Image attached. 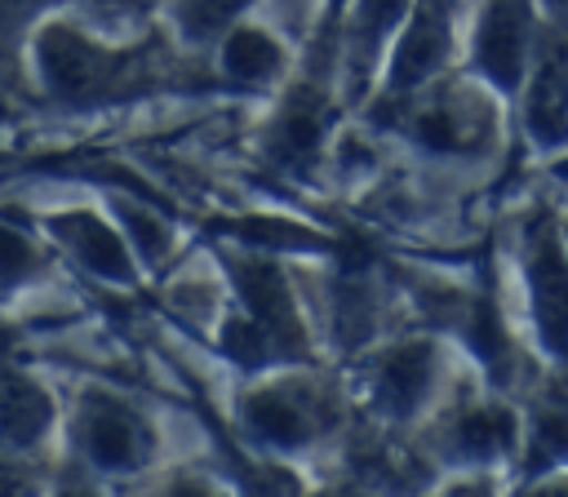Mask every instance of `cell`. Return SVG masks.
Segmentation results:
<instances>
[{
  "instance_id": "1",
  "label": "cell",
  "mask_w": 568,
  "mask_h": 497,
  "mask_svg": "<svg viewBox=\"0 0 568 497\" xmlns=\"http://www.w3.org/2000/svg\"><path fill=\"white\" fill-rule=\"evenodd\" d=\"M36 58L49 93L62 102H106L160 80V62L151 53H115L71 27H49L36 44Z\"/></svg>"
},
{
  "instance_id": "2",
  "label": "cell",
  "mask_w": 568,
  "mask_h": 497,
  "mask_svg": "<svg viewBox=\"0 0 568 497\" xmlns=\"http://www.w3.org/2000/svg\"><path fill=\"white\" fill-rule=\"evenodd\" d=\"M75 444L98 470H138L151 457L146 422L106 390L84 395L80 417H75Z\"/></svg>"
},
{
  "instance_id": "3",
  "label": "cell",
  "mask_w": 568,
  "mask_h": 497,
  "mask_svg": "<svg viewBox=\"0 0 568 497\" xmlns=\"http://www.w3.org/2000/svg\"><path fill=\"white\" fill-rule=\"evenodd\" d=\"M231 275H235V293L244 302V315L266 333L275 359H293L306 351V337H302V320H297V302H293V288L284 284L280 266L266 262V257H235L231 262Z\"/></svg>"
},
{
  "instance_id": "4",
  "label": "cell",
  "mask_w": 568,
  "mask_h": 497,
  "mask_svg": "<svg viewBox=\"0 0 568 497\" xmlns=\"http://www.w3.org/2000/svg\"><path fill=\"white\" fill-rule=\"evenodd\" d=\"M532 40V0H488L479 31H475V62L479 71L510 89L524 75V53Z\"/></svg>"
},
{
  "instance_id": "5",
  "label": "cell",
  "mask_w": 568,
  "mask_h": 497,
  "mask_svg": "<svg viewBox=\"0 0 568 497\" xmlns=\"http://www.w3.org/2000/svg\"><path fill=\"white\" fill-rule=\"evenodd\" d=\"M444 58H448V0H417L395 49L390 89L395 93L417 89L426 75L439 71Z\"/></svg>"
},
{
  "instance_id": "6",
  "label": "cell",
  "mask_w": 568,
  "mask_h": 497,
  "mask_svg": "<svg viewBox=\"0 0 568 497\" xmlns=\"http://www.w3.org/2000/svg\"><path fill=\"white\" fill-rule=\"evenodd\" d=\"M244 422L253 426L257 439L275 448H297L320 426V404L315 395H302L297 386H262L244 399Z\"/></svg>"
},
{
  "instance_id": "7",
  "label": "cell",
  "mask_w": 568,
  "mask_h": 497,
  "mask_svg": "<svg viewBox=\"0 0 568 497\" xmlns=\"http://www.w3.org/2000/svg\"><path fill=\"white\" fill-rule=\"evenodd\" d=\"M528 280H532V311L555 351H568V257L550 231L532 235L528 253Z\"/></svg>"
},
{
  "instance_id": "8",
  "label": "cell",
  "mask_w": 568,
  "mask_h": 497,
  "mask_svg": "<svg viewBox=\"0 0 568 497\" xmlns=\"http://www.w3.org/2000/svg\"><path fill=\"white\" fill-rule=\"evenodd\" d=\"M528 133L541 146L568 142V40L555 36L541 49L532 89H528Z\"/></svg>"
},
{
  "instance_id": "9",
  "label": "cell",
  "mask_w": 568,
  "mask_h": 497,
  "mask_svg": "<svg viewBox=\"0 0 568 497\" xmlns=\"http://www.w3.org/2000/svg\"><path fill=\"white\" fill-rule=\"evenodd\" d=\"M413 133L435 151H479L493 133L488 106L470 93H444L413 115Z\"/></svg>"
},
{
  "instance_id": "10",
  "label": "cell",
  "mask_w": 568,
  "mask_h": 497,
  "mask_svg": "<svg viewBox=\"0 0 568 497\" xmlns=\"http://www.w3.org/2000/svg\"><path fill=\"white\" fill-rule=\"evenodd\" d=\"M430 382H435V351L426 342H404V346H395V351H386L377 359V368H373V399L386 413L404 417V413H413L426 399Z\"/></svg>"
},
{
  "instance_id": "11",
  "label": "cell",
  "mask_w": 568,
  "mask_h": 497,
  "mask_svg": "<svg viewBox=\"0 0 568 497\" xmlns=\"http://www.w3.org/2000/svg\"><path fill=\"white\" fill-rule=\"evenodd\" d=\"M328 120H333V111H328V98L320 93V89H297L288 102H284V111L275 115V124H271V155L280 160V164H293V169H302L315 151H320V142H324V133H328Z\"/></svg>"
},
{
  "instance_id": "12",
  "label": "cell",
  "mask_w": 568,
  "mask_h": 497,
  "mask_svg": "<svg viewBox=\"0 0 568 497\" xmlns=\"http://www.w3.org/2000/svg\"><path fill=\"white\" fill-rule=\"evenodd\" d=\"M53 235L62 240V248H67L80 266H89V271L102 275V280L124 284V280L133 275L129 244H124L102 217H93V213H67V217H58V222H53Z\"/></svg>"
},
{
  "instance_id": "13",
  "label": "cell",
  "mask_w": 568,
  "mask_h": 497,
  "mask_svg": "<svg viewBox=\"0 0 568 497\" xmlns=\"http://www.w3.org/2000/svg\"><path fill=\"white\" fill-rule=\"evenodd\" d=\"M53 422L49 395L22 377L18 368H0V439L13 448H31Z\"/></svg>"
},
{
  "instance_id": "14",
  "label": "cell",
  "mask_w": 568,
  "mask_h": 497,
  "mask_svg": "<svg viewBox=\"0 0 568 497\" xmlns=\"http://www.w3.org/2000/svg\"><path fill=\"white\" fill-rule=\"evenodd\" d=\"M448 444H453V453H462L470 462L501 457L515 444V417L506 408H497V404H475V408H466V413L453 417Z\"/></svg>"
},
{
  "instance_id": "15",
  "label": "cell",
  "mask_w": 568,
  "mask_h": 497,
  "mask_svg": "<svg viewBox=\"0 0 568 497\" xmlns=\"http://www.w3.org/2000/svg\"><path fill=\"white\" fill-rule=\"evenodd\" d=\"M222 67L240 84H266L284 71V49L275 36H266L257 27H235L222 44Z\"/></svg>"
},
{
  "instance_id": "16",
  "label": "cell",
  "mask_w": 568,
  "mask_h": 497,
  "mask_svg": "<svg viewBox=\"0 0 568 497\" xmlns=\"http://www.w3.org/2000/svg\"><path fill=\"white\" fill-rule=\"evenodd\" d=\"M408 13V0H359L355 9V27H351V44H355V67L364 71L373 49L382 44V36L390 27H399V18Z\"/></svg>"
},
{
  "instance_id": "17",
  "label": "cell",
  "mask_w": 568,
  "mask_h": 497,
  "mask_svg": "<svg viewBox=\"0 0 568 497\" xmlns=\"http://www.w3.org/2000/svg\"><path fill=\"white\" fill-rule=\"evenodd\" d=\"M555 462H568V408L550 404L528 426V470H546Z\"/></svg>"
},
{
  "instance_id": "18",
  "label": "cell",
  "mask_w": 568,
  "mask_h": 497,
  "mask_svg": "<svg viewBox=\"0 0 568 497\" xmlns=\"http://www.w3.org/2000/svg\"><path fill=\"white\" fill-rule=\"evenodd\" d=\"M244 0H173V18L191 40H204L213 31H222Z\"/></svg>"
},
{
  "instance_id": "19",
  "label": "cell",
  "mask_w": 568,
  "mask_h": 497,
  "mask_svg": "<svg viewBox=\"0 0 568 497\" xmlns=\"http://www.w3.org/2000/svg\"><path fill=\"white\" fill-rule=\"evenodd\" d=\"M40 266V248L18 231V226H4L0 222V280L13 284L22 275H31Z\"/></svg>"
},
{
  "instance_id": "20",
  "label": "cell",
  "mask_w": 568,
  "mask_h": 497,
  "mask_svg": "<svg viewBox=\"0 0 568 497\" xmlns=\"http://www.w3.org/2000/svg\"><path fill=\"white\" fill-rule=\"evenodd\" d=\"M124 226H129V248H138V253H146V257L164 253L169 231H164V222H160V213H155V209L124 204Z\"/></svg>"
},
{
  "instance_id": "21",
  "label": "cell",
  "mask_w": 568,
  "mask_h": 497,
  "mask_svg": "<svg viewBox=\"0 0 568 497\" xmlns=\"http://www.w3.org/2000/svg\"><path fill=\"white\" fill-rule=\"evenodd\" d=\"M40 9H44V0H0V44L13 40Z\"/></svg>"
},
{
  "instance_id": "22",
  "label": "cell",
  "mask_w": 568,
  "mask_h": 497,
  "mask_svg": "<svg viewBox=\"0 0 568 497\" xmlns=\"http://www.w3.org/2000/svg\"><path fill=\"white\" fill-rule=\"evenodd\" d=\"M0 497H31V475L0 462Z\"/></svg>"
},
{
  "instance_id": "23",
  "label": "cell",
  "mask_w": 568,
  "mask_h": 497,
  "mask_svg": "<svg viewBox=\"0 0 568 497\" xmlns=\"http://www.w3.org/2000/svg\"><path fill=\"white\" fill-rule=\"evenodd\" d=\"M164 497H217V493L209 484H200V479H173L164 488Z\"/></svg>"
},
{
  "instance_id": "24",
  "label": "cell",
  "mask_w": 568,
  "mask_h": 497,
  "mask_svg": "<svg viewBox=\"0 0 568 497\" xmlns=\"http://www.w3.org/2000/svg\"><path fill=\"white\" fill-rule=\"evenodd\" d=\"M528 497H568V484H546V488H537V493H528Z\"/></svg>"
},
{
  "instance_id": "25",
  "label": "cell",
  "mask_w": 568,
  "mask_h": 497,
  "mask_svg": "<svg viewBox=\"0 0 568 497\" xmlns=\"http://www.w3.org/2000/svg\"><path fill=\"white\" fill-rule=\"evenodd\" d=\"M448 497H488V493H484V488H453Z\"/></svg>"
},
{
  "instance_id": "26",
  "label": "cell",
  "mask_w": 568,
  "mask_h": 497,
  "mask_svg": "<svg viewBox=\"0 0 568 497\" xmlns=\"http://www.w3.org/2000/svg\"><path fill=\"white\" fill-rule=\"evenodd\" d=\"M62 497H93V493H80V488H67Z\"/></svg>"
}]
</instances>
